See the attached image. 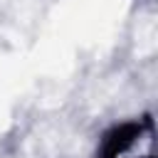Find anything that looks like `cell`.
<instances>
[{
    "instance_id": "6da1fadb",
    "label": "cell",
    "mask_w": 158,
    "mask_h": 158,
    "mask_svg": "<svg viewBox=\"0 0 158 158\" xmlns=\"http://www.w3.org/2000/svg\"><path fill=\"white\" fill-rule=\"evenodd\" d=\"M153 153V123L151 118L131 121L106 138L104 158H151Z\"/></svg>"
}]
</instances>
